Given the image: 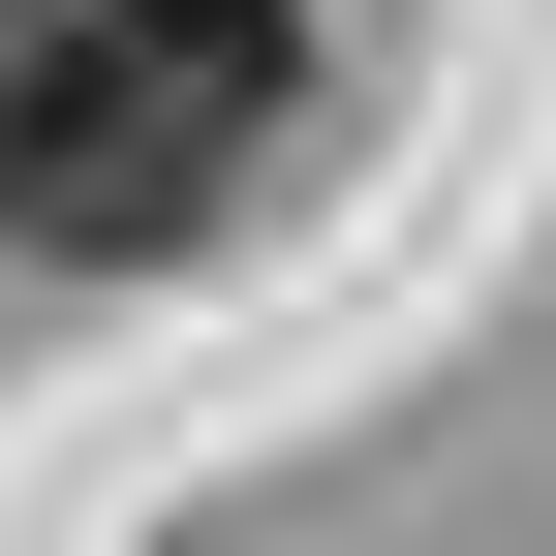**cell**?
Listing matches in <instances>:
<instances>
[{"instance_id":"cell-1","label":"cell","mask_w":556,"mask_h":556,"mask_svg":"<svg viewBox=\"0 0 556 556\" xmlns=\"http://www.w3.org/2000/svg\"><path fill=\"white\" fill-rule=\"evenodd\" d=\"M278 124H309L278 0H31L0 31V248H186V217H248Z\"/></svg>"}]
</instances>
